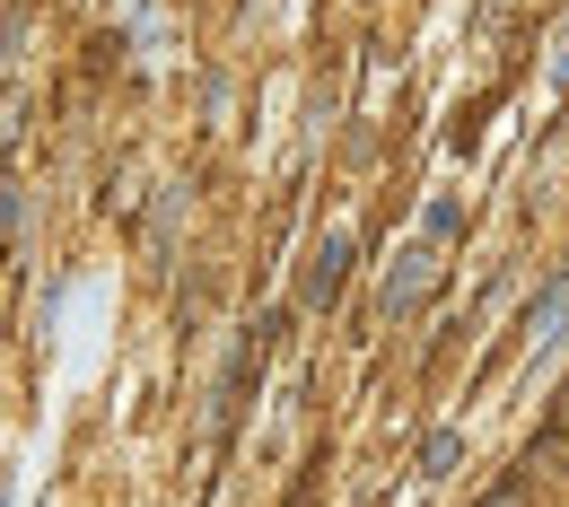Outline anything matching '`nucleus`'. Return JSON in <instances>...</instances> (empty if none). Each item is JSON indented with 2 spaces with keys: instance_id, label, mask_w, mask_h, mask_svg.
I'll return each instance as SVG.
<instances>
[{
  "instance_id": "obj_4",
  "label": "nucleus",
  "mask_w": 569,
  "mask_h": 507,
  "mask_svg": "<svg viewBox=\"0 0 569 507\" xmlns=\"http://www.w3.org/2000/svg\"><path fill=\"white\" fill-rule=\"evenodd\" d=\"M456 455H465V437H456V429H438V437L421 446V481H447V473H456Z\"/></svg>"
},
{
  "instance_id": "obj_3",
  "label": "nucleus",
  "mask_w": 569,
  "mask_h": 507,
  "mask_svg": "<svg viewBox=\"0 0 569 507\" xmlns=\"http://www.w3.org/2000/svg\"><path fill=\"white\" fill-rule=\"evenodd\" d=\"M526 333H535V351H552V342L569 333V272L543 290V306H535V324H526Z\"/></svg>"
},
{
  "instance_id": "obj_5",
  "label": "nucleus",
  "mask_w": 569,
  "mask_h": 507,
  "mask_svg": "<svg viewBox=\"0 0 569 507\" xmlns=\"http://www.w3.org/2000/svg\"><path fill=\"white\" fill-rule=\"evenodd\" d=\"M482 507H535V490H526V481H499V490H491Z\"/></svg>"
},
{
  "instance_id": "obj_2",
  "label": "nucleus",
  "mask_w": 569,
  "mask_h": 507,
  "mask_svg": "<svg viewBox=\"0 0 569 507\" xmlns=\"http://www.w3.org/2000/svg\"><path fill=\"white\" fill-rule=\"evenodd\" d=\"M342 281H351V245H342V236H325V254H316V263H307V306H333V297H342Z\"/></svg>"
},
{
  "instance_id": "obj_1",
  "label": "nucleus",
  "mask_w": 569,
  "mask_h": 507,
  "mask_svg": "<svg viewBox=\"0 0 569 507\" xmlns=\"http://www.w3.org/2000/svg\"><path fill=\"white\" fill-rule=\"evenodd\" d=\"M438 281H447V245H438V236L403 245V263H395V272H386V290H377V315H386V324H403Z\"/></svg>"
}]
</instances>
